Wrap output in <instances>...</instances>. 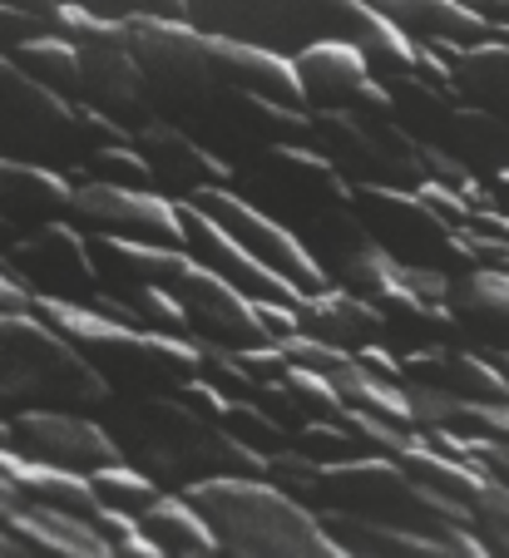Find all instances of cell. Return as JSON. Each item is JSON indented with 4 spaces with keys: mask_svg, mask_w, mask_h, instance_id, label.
Listing matches in <instances>:
<instances>
[{
    "mask_svg": "<svg viewBox=\"0 0 509 558\" xmlns=\"http://www.w3.org/2000/svg\"><path fill=\"white\" fill-rule=\"evenodd\" d=\"M203 514L213 544L228 554H267V558H341V548L322 534L317 509L272 489L267 480L243 474H203L179 489Z\"/></svg>",
    "mask_w": 509,
    "mask_h": 558,
    "instance_id": "1",
    "label": "cell"
},
{
    "mask_svg": "<svg viewBox=\"0 0 509 558\" xmlns=\"http://www.w3.org/2000/svg\"><path fill=\"white\" fill-rule=\"evenodd\" d=\"M233 179H243V198L253 208H263L267 218H277L292 232L351 203V183L312 144H263L253 154H238Z\"/></svg>",
    "mask_w": 509,
    "mask_h": 558,
    "instance_id": "2",
    "label": "cell"
},
{
    "mask_svg": "<svg viewBox=\"0 0 509 558\" xmlns=\"http://www.w3.org/2000/svg\"><path fill=\"white\" fill-rule=\"evenodd\" d=\"M351 208L366 222L372 243L401 267H435V272H465L480 267L456 222H446L415 189L391 183H351Z\"/></svg>",
    "mask_w": 509,
    "mask_h": 558,
    "instance_id": "3",
    "label": "cell"
},
{
    "mask_svg": "<svg viewBox=\"0 0 509 558\" xmlns=\"http://www.w3.org/2000/svg\"><path fill=\"white\" fill-rule=\"evenodd\" d=\"M307 114L312 148H322L347 183H391V189L425 183L421 144L396 124V114H356V109H307Z\"/></svg>",
    "mask_w": 509,
    "mask_h": 558,
    "instance_id": "4",
    "label": "cell"
},
{
    "mask_svg": "<svg viewBox=\"0 0 509 558\" xmlns=\"http://www.w3.org/2000/svg\"><path fill=\"white\" fill-rule=\"evenodd\" d=\"M341 5L347 0H189L183 21L213 40L298 54L302 45L341 40Z\"/></svg>",
    "mask_w": 509,
    "mask_h": 558,
    "instance_id": "5",
    "label": "cell"
},
{
    "mask_svg": "<svg viewBox=\"0 0 509 558\" xmlns=\"http://www.w3.org/2000/svg\"><path fill=\"white\" fill-rule=\"evenodd\" d=\"M119 435H134V440H119V454L129 464L149 474L154 485H189L203 480V445H208L213 425L198 421L183 401L159 396V390H138V401L124 411Z\"/></svg>",
    "mask_w": 509,
    "mask_h": 558,
    "instance_id": "6",
    "label": "cell"
},
{
    "mask_svg": "<svg viewBox=\"0 0 509 558\" xmlns=\"http://www.w3.org/2000/svg\"><path fill=\"white\" fill-rule=\"evenodd\" d=\"M75 148V99L45 89L15 60L0 54V154L50 169L54 158Z\"/></svg>",
    "mask_w": 509,
    "mask_h": 558,
    "instance_id": "7",
    "label": "cell"
},
{
    "mask_svg": "<svg viewBox=\"0 0 509 558\" xmlns=\"http://www.w3.org/2000/svg\"><path fill=\"white\" fill-rule=\"evenodd\" d=\"M193 208L208 213L218 228L233 238L238 247H247V253L257 257L263 267H272L277 277H287V282L298 287V292H327V272H322L317 263H312V253L298 243V232L282 228L277 218H267L263 208H253V203L243 198V193L233 189V183H213V189H198L193 193Z\"/></svg>",
    "mask_w": 509,
    "mask_h": 558,
    "instance_id": "8",
    "label": "cell"
},
{
    "mask_svg": "<svg viewBox=\"0 0 509 558\" xmlns=\"http://www.w3.org/2000/svg\"><path fill=\"white\" fill-rule=\"evenodd\" d=\"M0 257H5V267L35 296L85 302L89 292H99V272H95V257H89V232L75 228L70 218H50V222L25 228Z\"/></svg>",
    "mask_w": 509,
    "mask_h": 558,
    "instance_id": "9",
    "label": "cell"
},
{
    "mask_svg": "<svg viewBox=\"0 0 509 558\" xmlns=\"http://www.w3.org/2000/svg\"><path fill=\"white\" fill-rule=\"evenodd\" d=\"M64 218L85 232L183 247V228H179V213H173V198H163V193H154V189H119V183L80 179V183H70Z\"/></svg>",
    "mask_w": 509,
    "mask_h": 558,
    "instance_id": "10",
    "label": "cell"
},
{
    "mask_svg": "<svg viewBox=\"0 0 509 558\" xmlns=\"http://www.w3.org/2000/svg\"><path fill=\"white\" fill-rule=\"evenodd\" d=\"M129 144L149 163L154 189L173 203L193 198L198 189H213V183H233V163H228L223 154H213L208 144H198L193 134H183L179 124H169V119H159V114L144 119Z\"/></svg>",
    "mask_w": 509,
    "mask_h": 558,
    "instance_id": "11",
    "label": "cell"
},
{
    "mask_svg": "<svg viewBox=\"0 0 509 558\" xmlns=\"http://www.w3.org/2000/svg\"><path fill=\"white\" fill-rule=\"evenodd\" d=\"M307 109H356V114H391V95L366 74L361 54L347 40H317L292 54Z\"/></svg>",
    "mask_w": 509,
    "mask_h": 558,
    "instance_id": "12",
    "label": "cell"
},
{
    "mask_svg": "<svg viewBox=\"0 0 509 558\" xmlns=\"http://www.w3.org/2000/svg\"><path fill=\"white\" fill-rule=\"evenodd\" d=\"M11 440L25 460L64 464V470H95V464L119 460L114 430L95 425L80 411H15L11 415Z\"/></svg>",
    "mask_w": 509,
    "mask_h": 558,
    "instance_id": "13",
    "label": "cell"
},
{
    "mask_svg": "<svg viewBox=\"0 0 509 558\" xmlns=\"http://www.w3.org/2000/svg\"><path fill=\"white\" fill-rule=\"evenodd\" d=\"M173 213H179V228H183V247H189L203 267H213L223 282H233L243 296H253V302H292V306L302 302L298 287L287 282V277H277L272 267H263L247 247H238L233 238H228L208 213L193 208L189 198L173 203Z\"/></svg>",
    "mask_w": 509,
    "mask_h": 558,
    "instance_id": "14",
    "label": "cell"
},
{
    "mask_svg": "<svg viewBox=\"0 0 509 558\" xmlns=\"http://www.w3.org/2000/svg\"><path fill=\"white\" fill-rule=\"evenodd\" d=\"M75 105L99 109V114L119 119L124 129H138L144 119H154L149 95H144V74H138L129 50H80Z\"/></svg>",
    "mask_w": 509,
    "mask_h": 558,
    "instance_id": "15",
    "label": "cell"
},
{
    "mask_svg": "<svg viewBox=\"0 0 509 558\" xmlns=\"http://www.w3.org/2000/svg\"><path fill=\"white\" fill-rule=\"evenodd\" d=\"M446 60L450 95L465 105L495 114L499 124H509V45L505 40H480V45H425Z\"/></svg>",
    "mask_w": 509,
    "mask_h": 558,
    "instance_id": "16",
    "label": "cell"
},
{
    "mask_svg": "<svg viewBox=\"0 0 509 558\" xmlns=\"http://www.w3.org/2000/svg\"><path fill=\"white\" fill-rule=\"evenodd\" d=\"M366 5L381 11L415 45H440V40H450V45L505 40L509 45V35L499 25H489L475 5H460V0H366Z\"/></svg>",
    "mask_w": 509,
    "mask_h": 558,
    "instance_id": "17",
    "label": "cell"
},
{
    "mask_svg": "<svg viewBox=\"0 0 509 558\" xmlns=\"http://www.w3.org/2000/svg\"><path fill=\"white\" fill-rule=\"evenodd\" d=\"M341 40L361 54L366 74L381 80V85L405 80V74H415V64H421V45L396 31L381 11H372L366 0H347V5H341Z\"/></svg>",
    "mask_w": 509,
    "mask_h": 558,
    "instance_id": "18",
    "label": "cell"
},
{
    "mask_svg": "<svg viewBox=\"0 0 509 558\" xmlns=\"http://www.w3.org/2000/svg\"><path fill=\"white\" fill-rule=\"evenodd\" d=\"M208 50H213V60H218V70L228 74V85H238L243 95L272 99V105H287V109H307L302 80H298V70H292V54L263 50V45L213 40V35H208Z\"/></svg>",
    "mask_w": 509,
    "mask_h": 558,
    "instance_id": "19",
    "label": "cell"
},
{
    "mask_svg": "<svg viewBox=\"0 0 509 558\" xmlns=\"http://www.w3.org/2000/svg\"><path fill=\"white\" fill-rule=\"evenodd\" d=\"M298 331L327 341V347L356 351V347H366V341L386 337V316H381V306L361 302V296L341 292V287H327V292H302Z\"/></svg>",
    "mask_w": 509,
    "mask_h": 558,
    "instance_id": "20",
    "label": "cell"
},
{
    "mask_svg": "<svg viewBox=\"0 0 509 558\" xmlns=\"http://www.w3.org/2000/svg\"><path fill=\"white\" fill-rule=\"evenodd\" d=\"M64 203H70V179L64 173L0 154V218L35 228V222L64 218Z\"/></svg>",
    "mask_w": 509,
    "mask_h": 558,
    "instance_id": "21",
    "label": "cell"
},
{
    "mask_svg": "<svg viewBox=\"0 0 509 558\" xmlns=\"http://www.w3.org/2000/svg\"><path fill=\"white\" fill-rule=\"evenodd\" d=\"M446 306L460 316V327H475L480 337L499 341L509 351V272L505 267H465L450 277Z\"/></svg>",
    "mask_w": 509,
    "mask_h": 558,
    "instance_id": "22",
    "label": "cell"
},
{
    "mask_svg": "<svg viewBox=\"0 0 509 558\" xmlns=\"http://www.w3.org/2000/svg\"><path fill=\"white\" fill-rule=\"evenodd\" d=\"M317 524L331 544L347 554H450L435 534H421V529H401V524H381V519L366 514H347V509H317Z\"/></svg>",
    "mask_w": 509,
    "mask_h": 558,
    "instance_id": "23",
    "label": "cell"
},
{
    "mask_svg": "<svg viewBox=\"0 0 509 558\" xmlns=\"http://www.w3.org/2000/svg\"><path fill=\"white\" fill-rule=\"evenodd\" d=\"M440 148H446L450 158H460L475 179H489V173L509 169V124H499L495 114H485V109L460 99Z\"/></svg>",
    "mask_w": 509,
    "mask_h": 558,
    "instance_id": "24",
    "label": "cell"
},
{
    "mask_svg": "<svg viewBox=\"0 0 509 558\" xmlns=\"http://www.w3.org/2000/svg\"><path fill=\"white\" fill-rule=\"evenodd\" d=\"M376 306H381L386 327H396L411 347H456V341H465V327H460V316L450 312L446 302H421V296H411L401 282Z\"/></svg>",
    "mask_w": 509,
    "mask_h": 558,
    "instance_id": "25",
    "label": "cell"
},
{
    "mask_svg": "<svg viewBox=\"0 0 509 558\" xmlns=\"http://www.w3.org/2000/svg\"><path fill=\"white\" fill-rule=\"evenodd\" d=\"M134 519H138V529L163 548V554H218V544H213L203 514L183 495H163L159 489V499L144 505Z\"/></svg>",
    "mask_w": 509,
    "mask_h": 558,
    "instance_id": "26",
    "label": "cell"
},
{
    "mask_svg": "<svg viewBox=\"0 0 509 558\" xmlns=\"http://www.w3.org/2000/svg\"><path fill=\"white\" fill-rule=\"evenodd\" d=\"M396 460L411 470L415 485L435 489V495H450V499H465V505H470V495L480 489V470H475V464L456 460V454H446V450H435V445H425L421 435H411V445H405Z\"/></svg>",
    "mask_w": 509,
    "mask_h": 558,
    "instance_id": "27",
    "label": "cell"
},
{
    "mask_svg": "<svg viewBox=\"0 0 509 558\" xmlns=\"http://www.w3.org/2000/svg\"><path fill=\"white\" fill-rule=\"evenodd\" d=\"M5 60H15L31 80H40L45 89H54V95H64V99H75V85H80V50L64 35H54V31H45V35H35V40H25V45H15Z\"/></svg>",
    "mask_w": 509,
    "mask_h": 558,
    "instance_id": "28",
    "label": "cell"
},
{
    "mask_svg": "<svg viewBox=\"0 0 509 558\" xmlns=\"http://www.w3.org/2000/svg\"><path fill=\"white\" fill-rule=\"evenodd\" d=\"M45 25H50L54 35H64L75 50H124L129 45L124 21H105V15L85 11V5H70V0H54Z\"/></svg>",
    "mask_w": 509,
    "mask_h": 558,
    "instance_id": "29",
    "label": "cell"
},
{
    "mask_svg": "<svg viewBox=\"0 0 509 558\" xmlns=\"http://www.w3.org/2000/svg\"><path fill=\"white\" fill-rule=\"evenodd\" d=\"M89 485H95L99 505L124 509V514H138L144 505H154V499H159V485H154L138 464H129L124 454H119V460H109V464H95V470H89Z\"/></svg>",
    "mask_w": 509,
    "mask_h": 558,
    "instance_id": "30",
    "label": "cell"
},
{
    "mask_svg": "<svg viewBox=\"0 0 509 558\" xmlns=\"http://www.w3.org/2000/svg\"><path fill=\"white\" fill-rule=\"evenodd\" d=\"M331 287H341V292H351V296L376 306L396 287V263L376 243H361L356 253L341 257V263L331 267Z\"/></svg>",
    "mask_w": 509,
    "mask_h": 558,
    "instance_id": "31",
    "label": "cell"
},
{
    "mask_svg": "<svg viewBox=\"0 0 509 558\" xmlns=\"http://www.w3.org/2000/svg\"><path fill=\"white\" fill-rule=\"evenodd\" d=\"M119 296L134 306L138 331H154V337H189V312H183V302L179 296H169L163 287L134 282V287H119Z\"/></svg>",
    "mask_w": 509,
    "mask_h": 558,
    "instance_id": "32",
    "label": "cell"
},
{
    "mask_svg": "<svg viewBox=\"0 0 509 558\" xmlns=\"http://www.w3.org/2000/svg\"><path fill=\"white\" fill-rule=\"evenodd\" d=\"M218 430L238 435L243 445H253V450H263V454H272V450H282V445H292V430H287L277 415H267L257 401H228V411H223V421H218Z\"/></svg>",
    "mask_w": 509,
    "mask_h": 558,
    "instance_id": "33",
    "label": "cell"
},
{
    "mask_svg": "<svg viewBox=\"0 0 509 558\" xmlns=\"http://www.w3.org/2000/svg\"><path fill=\"white\" fill-rule=\"evenodd\" d=\"M470 529H475L485 554H509V489L480 480V489L470 495Z\"/></svg>",
    "mask_w": 509,
    "mask_h": 558,
    "instance_id": "34",
    "label": "cell"
},
{
    "mask_svg": "<svg viewBox=\"0 0 509 558\" xmlns=\"http://www.w3.org/2000/svg\"><path fill=\"white\" fill-rule=\"evenodd\" d=\"M85 179L95 183H119V189H154L149 163L138 158L134 144H109V148H89L85 154ZM159 193V189H154Z\"/></svg>",
    "mask_w": 509,
    "mask_h": 558,
    "instance_id": "35",
    "label": "cell"
},
{
    "mask_svg": "<svg viewBox=\"0 0 509 558\" xmlns=\"http://www.w3.org/2000/svg\"><path fill=\"white\" fill-rule=\"evenodd\" d=\"M317 470H322V464L312 460V454H302L298 445H282V450L267 454L263 480H267L272 489H282V495H292V499H302V505H312V499H317Z\"/></svg>",
    "mask_w": 509,
    "mask_h": 558,
    "instance_id": "36",
    "label": "cell"
},
{
    "mask_svg": "<svg viewBox=\"0 0 509 558\" xmlns=\"http://www.w3.org/2000/svg\"><path fill=\"white\" fill-rule=\"evenodd\" d=\"M282 376H287V386H292V396H298L302 421H341V415H347V401L331 390L327 376H317V371H307V366H292V361H287Z\"/></svg>",
    "mask_w": 509,
    "mask_h": 558,
    "instance_id": "37",
    "label": "cell"
},
{
    "mask_svg": "<svg viewBox=\"0 0 509 558\" xmlns=\"http://www.w3.org/2000/svg\"><path fill=\"white\" fill-rule=\"evenodd\" d=\"M193 347H198V376L208 380V386H218L223 396H233V401H253L257 380L238 366L233 351L218 347V341H203V337H193Z\"/></svg>",
    "mask_w": 509,
    "mask_h": 558,
    "instance_id": "38",
    "label": "cell"
},
{
    "mask_svg": "<svg viewBox=\"0 0 509 558\" xmlns=\"http://www.w3.org/2000/svg\"><path fill=\"white\" fill-rule=\"evenodd\" d=\"M302 454H312L317 464H331V460H351V454H366L356 445V435L347 430V421H302L298 435H292Z\"/></svg>",
    "mask_w": 509,
    "mask_h": 558,
    "instance_id": "39",
    "label": "cell"
},
{
    "mask_svg": "<svg viewBox=\"0 0 509 558\" xmlns=\"http://www.w3.org/2000/svg\"><path fill=\"white\" fill-rule=\"evenodd\" d=\"M70 5H85V11L105 15V21H183L189 15V0H70Z\"/></svg>",
    "mask_w": 509,
    "mask_h": 558,
    "instance_id": "40",
    "label": "cell"
},
{
    "mask_svg": "<svg viewBox=\"0 0 509 558\" xmlns=\"http://www.w3.org/2000/svg\"><path fill=\"white\" fill-rule=\"evenodd\" d=\"M347 430L356 435V445L366 454H401L405 445H411V430H401V425H391V421H381V415H372V411H356V405H347Z\"/></svg>",
    "mask_w": 509,
    "mask_h": 558,
    "instance_id": "41",
    "label": "cell"
},
{
    "mask_svg": "<svg viewBox=\"0 0 509 558\" xmlns=\"http://www.w3.org/2000/svg\"><path fill=\"white\" fill-rule=\"evenodd\" d=\"M277 347L287 351V361H292V366H307V371H317V376H331L337 366H347V361H351V351L327 347V341L307 337V331H292V337H282Z\"/></svg>",
    "mask_w": 509,
    "mask_h": 558,
    "instance_id": "42",
    "label": "cell"
},
{
    "mask_svg": "<svg viewBox=\"0 0 509 558\" xmlns=\"http://www.w3.org/2000/svg\"><path fill=\"white\" fill-rule=\"evenodd\" d=\"M75 134H80V148H109V144H129L134 138V129H124L119 119L99 114V109L89 105H75Z\"/></svg>",
    "mask_w": 509,
    "mask_h": 558,
    "instance_id": "43",
    "label": "cell"
},
{
    "mask_svg": "<svg viewBox=\"0 0 509 558\" xmlns=\"http://www.w3.org/2000/svg\"><path fill=\"white\" fill-rule=\"evenodd\" d=\"M460 460L475 464L480 480H489V485H505V489H509V445L480 440V435H465V450H460Z\"/></svg>",
    "mask_w": 509,
    "mask_h": 558,
    "instance_id": "44",
    "label": "cell"
},
{
    "mask_svg": "<svg viewBox=\"0 0 509 558\" xmlns=\"http://www.w3.org/2000/svg\"><path fill=\"white\" fill-rule=\"evenodd\" d=\"M179 401L189 405L193 415H198V421H208V425H218L223 421V411H228V401H233V396H223V390L218 386H208V380L203 376H189L179 386Z\"/></svg>",
    "mask_w": 509,
    "mask_h": 558,
    "instance_id": "45",
    "label": "cell"
},
{
    "mask_svg": "<svg viewBox=\"0 0 509 558\" xmlns=\"http://www.w3.org/2000/svg\"><path fill=\"white\" fill-rule=\"evenodd\" d=\"M253 401L263 405L267 415H277V421L292 430V425H302V411H298V396H292V386H287V376H272V380H257Z\"/></svg>",
    "mask_w": 509,
    "mask_h": 558,
    "instance_id": "46",
    "label": "cell"
},
{
    "mask_svg": "<svg viewBox=\"0 0 509 558\" xmlns=\"http://www.w3.org/2000/svg\"><path fill=\"white\" fill-rule=\"evenodd\" d=\"M50 25H45V15H31L21 11V5H0V54H11L15 45L35 40V35H45Z\"/></svg>",
    "mask_w": 509,
    "mask_h": 558,
    "instance_id": "47",
    "label": "cell"
},
{
    "mask_svg": "<svg viewBox=\"0 0 509 558\" xmlns=\"http://www.w3.org/2000/svg\"><path fill=\"white\" fill-rule=\"evenodd\" d=\"M450 277H456V272H435V267H401V263H396V282H401L411 296H421V302H446V296H450Z\"/></svg>",
    "mask_w": 509,
    "mask_h": 558,
    "instance_id": "48",
    "label": "cell"
},
{
    "mask_svg": "<svg viewBox=\"0 0 509 558\" xmlns=\"http://www.w3.org/2000/svg\"><path fill=\"white\" fill-rule=\"evenodd\" d=\"M253 312H257V322H263V331L272 341H282V337L298 331V306L292 302H253Z\"/></svg>",
    "mask_w": 509,
    "mask_h": 558,
    "instance_id": "49",
    "label": "cell"
},
{
    "mask_svg": "<svg viewBox=\"0 0 509 558\" xmlns=\"http://www.w3.org/2000/svg\"><path fill=\"white\" fill-rule=\"evenodd\" d=\"M351 356L361 361L366 371H376V376H386V380H401V361H396V351H386L381 341H366V347H356Z\"/></svg>",
    "mask_w": 509,
    "mask_h": 558,
    "instance_id": "50",
    "label": "cell"
},
{
    "mask_svg": "<svg viewBox=\"0 0 509 558\" xmlns=\"http://www.w3.org/2000/svg\"><path fill=\"white\" fill-rule=\"evenodd\" d=\"M31 296L35 292L11 272V267H5V257H0V312H25V306H31Z\"/></svg>",
    "mask_w": 509,
    "mask_h": 558,
    "instance_id": "51",
    "label": "cell"
},
{
    "mask_svg": "<svg viewBox=\"0 0 509 558\" xmlns=\"http://www.w3.org/2000/svg\"><path fill=\"white\" fill-rule=\"evenodd\" d=\"M480 15H485L489 25H499V31L509 35V0H480Z\"/></svg>",
    "mask_w": 509,
    "mask_h": 558,
    "instance_id": "52",
    "label": "cell"
},
{
    "mask_svg": "<svg viewBox=\"0 0 509 558\" xmlns=\"http://www.w3.org/2000/svg\"><path fill=\"white\" fill-rule=\"evenodd\" d=\"M0 5H21V11H31V15H50L54 0H0Z\"/></svg>",
    "mask_w": 509,
    "mask_h": 558,
    "instance_id": "53",
    "label": "cell"
},
{
    "mask_svg": "<svg viewBox=\"0 0 509 558\" xmlns=\"http://www.w3.org/2000/svg\"><path fill=\"white\" fill-rule=\"evenodd\" d=\"M460 5H475V11H480V0H460Z\"/></svg>",
    "mask_w": 509,
    "mask_h": 558,
    "instance_id": "54",
    "label": "cell"
},
{
    "mask_svg": "<svg viewBox=\"0 0 509 558\" xmlns=\"http://www.w3.org/2000/svg\"><path fill=\"white\" fill-rule=\"evenodd\" d=\"M499 267H505V272H509V253H505V263H499Z\"/></svg>",
    "mask_w": 509,
    "mask_h": 558,
    "instance_id": "55",
    "label": "cell"
}]
</instances>
